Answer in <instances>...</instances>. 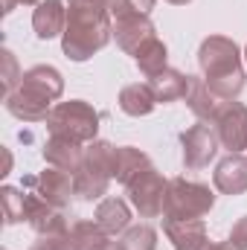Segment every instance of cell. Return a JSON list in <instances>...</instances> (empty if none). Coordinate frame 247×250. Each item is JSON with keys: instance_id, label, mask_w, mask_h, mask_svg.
I'll return each instance as SVG.
<instances>
[{"instance_id": "cell-1", "label": "cell", "mask_w": 247, "mask_h": 250, "mask_svg": "<svg viewBox=\"0 0 247 250\" xmlns=\"http://www.w3.org/2000/svg\"><path fill=\"white\" fill-rule=\"evenodd\" d=\"M114 38L111 0H67L62 50L70 62H87Z\"/></svg>"}, {"instance_id": "cell-2", "label": "cell", "mask_w": 247, "mask_h": 250, "mask_svg": "<svg viewBox=\"0 0 247 250\" xmlns=\"http://www.w3.org/2000/svg\"><path fill=\"white\" fill-rule=\"evenodd\" d=\"M245 53L239 50V44L227 35H209L201 41L198 47V67H201V79L209 84V90L224 99L233 102L239 99V93L247 84L245 73Z\"/></svg>"}, {"instance_id": "cell-3", "label": "cell", "mask_w": 247, "mask_h": 250, "mask_svg": "<svg viewBox=\"0 0 247 250\" xmlns=\"http://www.w3.org/2000/svg\"><path fill=\"white\" fill-rule=\"evenodd\" d=\"M114 181V143L108 140H93L84 146V157L79 169L73 172V187L76 198L82 201H102L105 192Z\"/></svg>"}, {"instance_id": "cell-4", "label": "cell", "mask_w": 247, "mask_h": 250, "mask_svg": "<svg viewBox=\"0 0 247 250\" xmlns=\"http://www.w3.org/2000/svg\"><path fill=\"white\" fill-rule=\"evenodd\" d=\"M99 111L84 102V99H70V102H59L50 117H47V131L50 134H62V137H70L82 146L93 143L96 134H99Z\"/></svg>"}, {"instance_id": "cell-5", "label": "cell", "mask_w": 247, "mask_h": 250, "mask_svg": "<svg viewBox=\"0 0 247 250\" xmlns=\"http://www.w3.org/2000/svg\"><path fill=\"white\" fill-rule=\"evenodd\" d=\"M215 207L212 189L186 178H172L166 189L163 218H204Z\"/></svg>"}, {"instance_id": "cell-6", "label": "cell", "mask_w": 247, "mask_h": 250, "mask_svg": "<svg viewBox=\"0 0 247 250\" xmlns=\"http://www.w3.org/2000/svg\"><path fill=\"white\" fill-rule=\"evenodd\" d=\"M125 189H128V201L140 212V218H157V215H163L169 181L154 166H148L145 172H140Z\"/></svg>"}, {"instance_id": "cell-7", "label": "cell", "mask_w": 247, "mask_h": 250, "mask_svg": "<svg viewBox=\"0 0 247 250\" xmlns=\"http://www.w3.org/2000/svg\"><path fill=\"white\" fill-rule=\"evenodd\" d=\"M181 146H184V166L189 172L206 169L215 160L218 148H221L218 134L212 131V125L206 123H195L192 128H186L181 134Z\"/></svg>"}, {"instance_id": "cell-8", "label": "cell", "mask_w": 247, "mask_h": 250, "mask_svg": "<svg viewBox=\"0 0 247 250\" xmlns=\"http://www.w3.org/2000/svg\"><path fill=\"white\" fill-rule=\"evenodd\" d=\"M212 131L218 134L221 148L230 154H242L247 148V105L242 102H224L218 117L212 120Z\"/></svg>"}, {"instance_id": "cell-9", "label": "cell", "mask_w": 247, "mask_h": 250, "mask_svg": "<svg viewBox=\"0 0 247 250\" xmlns=\"http://www.w3.org/2000/svg\"><path fill=\"white\" fill-rule=\"evenodd\" d=\"M3 102H6V111L21 123H47L50 111L56 108L53 99H47L44 93H38L26 84H18L12 93H6Z\"/></svg>"}, {"instance_id": "cell-10", "label": "cell", "mask_w": 247, "mask_h": 250, "mask_svg": "<svg viewBox=\"0 0 247 250\" xmlns=\"http://www.w3.org/2000/svg\"><path fill=\"white\" fill-rule=\"evenodd\" d=\"M26 224L38 236H67L70 233L64 209L47 204L38 192H26Z\"/></svg>"}, {"instance_id": "cell-11", "label": "cell", "mask_w": 247, "mask_h": 250, "mask_svg": "<svg viewBox=\"0 0 247 250\" xmlns=\"http://www.w3.org/2000/svg\"><path fill=\"white\" fill-rule=\"evenodd\" d=\"M29 184H32V189H35L47 204H53V207H59V209H64V207L70 204V198L76 195L73 175H70V172H62V169H53V166H47L44 172H38L35 178H29Z\"/></svg>"}, {"instance_id": "cell-12", "label": "cell", "mask_w": 247, "mask_h": 250, "mask_svg": "<svg viewBox=\"0 0 247 250\" xmlns=\"http://www.w3.org/2000/svg\"><path fill=\"white\" fill-rule=\"evenodd\" d=\"M44 163L53 166V169H62V172H76L82 157H84V146L70 140V137H62V134H50L47 143H44Z\"/></svg>"}, {"instance_id": "cell-13", "label": "cell", "mask_w": 247, "mask_h": 250, "mask_svg": "<svg viewBox=\"0 0 247 250\" xmlns=\"http://www.w3.org/2000/svg\"><path fill=\"white\" fill-rule=\"evenodd\" d=\"M212 184L221 195H245L247 192V157L245 154H227L218 160L212 172Z\"/></svg>"}, {"instance_id": "cell-14", "label": "cell", "mask_w": 247, "mask_h": 250, "mask_svg": "<svg viewBox=\"0 0 247 250\" xmlns=\"http://www.w3.org/2000/svg\"><path fill=\"white\" fill-rule=\"evenodd\" d=\"M67 26V3L62 0H41L32 12V29L41 41H53L64 35Z\"/></svg>"}, {"instance_id": "cell-15", "label": "cell", "mask_w": 247, "mask_h": 250, "mask_svg": "<svg viewBox=\"0 0 247 250\" xmlns=\"http://www.w3.org/2000/svg\"><path fill=\"white\" fill-rule=\"evenodd\" d=\"M157 35V29H154V23H151V18H120V21H114V38H117V47L128 53V56H134L148 38H154Z\"/></svg>"}, {"instance_id": "cell-16", "label": "cell", "mask_w": 247, "mask_h": 250, "mask_svg": "<svg viewBox=\"0 0 247 250\" xmlns=\"http://www.w3.org/2000/svg\"><path fill=\"white\" fill-rule=\"evenodd\" d=\"M93 221L114 239V236H123L125 230L131 227V207L125 204L123 198H102L96 204V212H93Z\"/></svg>"}, {"instance_id": "cell-17", "label": "cell", "mask_w": 247, "mask_h": 250, "mask_svg": "<svg viewBox=\"0 0 247 250\" xmlns=\"http://www.w3.org/2000/svg\"><path fill=\"white\" fill-rule=\"evenodd\" d=\"M186 105H189V111L198 117V123L212 125V120L218 117V111H221V105H224V99H218V96L209 90V84H206L204 79L192 76V84H189V93H186Z\"/></svg>"}, {"instance_id": "cell-18", "label": "cell", "mask_w": 247, "mask_h": 250, "mask_svg": "<svg viewBox=\"0 0 247 250\" xmlns=\"http://www.w3.org/2000/svg\"><path fill=\"white\" fill-rule=\"evenodd\" d=\"M151 166L148 154L134 148V146H114V181L128 187L140 172H145Z\"/></svg>"}, {"instance_id": "cell-19", "label": "cell", "mask_w": 247, "mask_h": 250, "mask_svg": "<svg viewBox=\"0 0 247 250\" xmlns=\"http://www.w3.org/2000/svg\"><path fill=\"white\" fill-rule=\"evenodd\" d=\"M148 84H151V90H154L157 102H163V105H166V102L186 99L189 84H192V76H186V73L175 70V67H166L163 73L151 76V79H148Z\"/></svg>"}, {"instance_id": "cell-20", "label": "cell", "mask_w": 247, "mask_h": 250, "mask_svg": "<svg viewBox=\"0 0 247 250\" xmlns=\"http://www.w3.org/2000/svg\"><path fill=\"white\" fill-rule=\"evenodd\" d=\"M120 111L128 117H148L154 108H157V96L151 90L148 82H134V84H125L120 90Z\"/></svg>"}, {"instance_id": "cell-21", "label": "cell", "mask_w": 247, "mask_h": 250, "mask_svg": "<svg viewBox=\"0 0 247 250\" xmlns=\"http://www.w3.org/2000/svg\"><path fill=\"white\" fill-rule=\"evenodd\" d=\"M21 84H26V87H32V90L44 93V96L53 99V102L62 99V93H64V76L53 67V64H35V67L23 70Z\"/></svg>"}, {"instance_id": "cell-22", "label": "cell", "mask_w": 247, "mask_h": 250, "mask_svg": "<svg viewBox=\"0 0 247 250\" xmlns=\"http://www.w3.org/2000/svg\"><path fill=\"white\" fill-rule=\"evenodd\" d=\"M70 250H111L114 242L111 236L96 224V221H76L67 233Z\"/></svg>"}, {"instance_id": "cell-23", "label": "cell", "mask_w": 247, "mask_h": 250, "mask_svg": "<svg viewBox=\"0 0 247 250\" xmlns=\"http://www.w3.org/2000/svg\"><path fill=\"white\" fill-rule=\"evenodd\" d=\"M134 64L140 67V73L145 76V79H151V76H157V73H163L166 67H169V50H166V44L154 35V38H148L137 53H134Z\"/></svg>"}, {"instance_id": "cell-24", "label": "cell", "mask_w": 247, "mask_h": 250, "mask_svg": "<svg viewBox=\"0 0 247 250\" xmlns=\"http://www.w3.org/2000/svg\"><path fill=\"white\" fill-rule=\"evenodd\" d=\"M163 233L178 248V245H186L192 239L206 236V224H204V218H163Z\"/></svg>"}, {"instance_id": "cell-25", "label": "cell", "mask_w": 247, "mask_h": 250, "mask_svg": "<svg viewBox=\"0 0 247 250\" xmlns=\"http://www.w3.org/2000/svg\"><path fill=\"white\" fill-rule=\"evenodd\" d=\"M117 245L123 250H157V230L148 224H134L120 236Z\"/></svg>"}, {"instance_id": "cell-26", "label": "cell", "mask_w": 247, "mask_h": 250, "mask_svg": "<svg viewBox=\"0 0 247 250\" xmlns=\"http://www.w3.org/2000/svg\"><path fill=\"white\" fill-rule=\"evenodd\" d=\"M0 204H3V218L6 224H21L26 221V192L15 187L0 189Z\"/></svg>"}, {"instance_id": "cell-27", "label": "cell", "mask_w": 247, "mask_h": 250, "mask_svg": "<svg viewBox=\"0 0 247 250\" xmlns=\"http://www.w3.org/2000/svg\"><path fill=\"white\" fill-rule=\"evenodd\" d=\"M157 0H111V15L114 21L120 18H151Z\"/></svg>"}, {"instance_id": "cell-28", "label": "cell", "mask_w": 247, "mask_h": 250, "mask_svg": "<svg viewBox=\"0 0 247 250\" xmlns=\"http://www.w3.org/2000/svg\"><path fill=\"white\" fill-rule=\"evenodd\" d=\"M21 79H23V73L18 70L15 56H12L9 50H3V87H6V93H12V90L21 84Z\"/></svg>"}, {"instance_id": "cell-29", "label": "cell", "mask_w": 247, "mask_h": 250, "mask_svg": "<svg viewBox=\"0 0 247 250\" xmlns=\"http://www.w3.org/2000/svg\"><path fill=\"white\" fill-rule=\"evenodd\" d=\"M230 245L236 250H247V215H242L236 224H233V230H230V239H227Z\"/></svg>"}, {"instance_id": "cell-30", "label": "cell", "mask_w": 247, "mask_h": 250, "mask_svg": "<svg viewBox=\"0 0 247 250\" xmlns=\"http://www.w3.org/2000/svg\"><path fill=\"white\" fill-rule=\"evenodd\" d=\"M29 250H70L67 236H38V242Z\"/></svg>"}, {"instance_id": "cell-31", "label": "cell", "mask_w": 247, "mask_h": 250, "mask_svg": "<svg viewBox=\"0 0 247 250\" xmlns=\"http://www.w3.org/2000/svg\"><path fill=\"white\" fill-rule=\"evenodd\" d=\"M209 239L206 236H201V239H192V242H186V245H178L175 250H209Z\"/></svg>"}, {"instance_id": "cell-32", "label": "cell", "mask_w": 247, "mask_h": 250, "mask_svg": "<svg viewBox=\"0 0 247 250\" xmlns=\"http://www.w3.org/2000/svg\"><path fill=\"white\" fill-rule=\"evenodd\" d=\"M15 6H18V0H3V15H12Z\"/></svg>"}, {"instance_id": "cell-33", "label": "cell", "mask_w": 247, "mask_h": 250, "mask_svg": "<svg viewBox=\"0 0 247 250\" xmlns=\"http://www.w3.org/2000/svg\"><path fill=\"white\" fill-rule=\"evenodd\" d=\"M209 250H236L230 242H218V245H209Z\"/></svg>"}, {"instance_id": "cell-34", "label": "cell", "mask_w": 247, "mask_h": 250, "mask_svg": "<svg viewBox=\"0 0 247 250\" xmlns=\"http://www.w3.org/2000/svg\"><path fill=\"white\" fill-rule=\"evenodd\" d=\"M166 3H172V6H186V3H192V0H166Z\"/></svg>"}, {"instance_id": "cell-35", "label": "cell", "mask_w": 247, "mask_h": 250, "mask_svg": "<svg viewBox=\"0 0 247 250\" xmlns=\"http://www.w3.org/2000/svg\"><path fill=\"white\" fill-rule=\"evenodd\" d=\"M18 3H23V6H38L41 0H18Z\"/></svg>"}, {"instance_id": "cell-36", "label": "cell", "mask_w": 247, "mask_h": 250, "mask_svg": "<svg viewBox=\"0 0 247 250\" xmlns=\"http://www.w3.org/2000/svg\"><path fill=\"white\" fill-rule=\"evenodd\" d=\"M245 64H247V47H245Z\"/></svg>"}]
</instances>
